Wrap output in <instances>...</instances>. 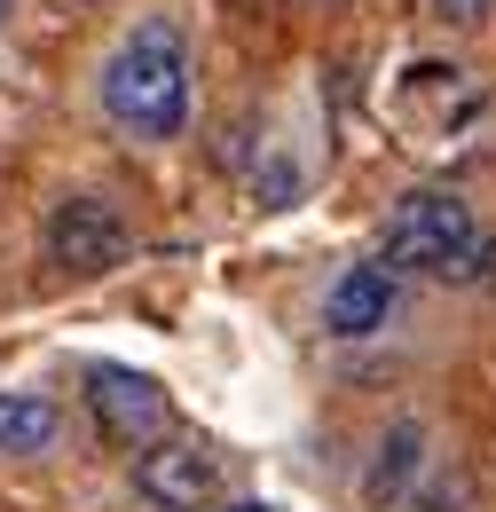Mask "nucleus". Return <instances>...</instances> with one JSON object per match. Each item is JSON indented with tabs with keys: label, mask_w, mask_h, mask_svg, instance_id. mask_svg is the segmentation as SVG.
Returning a JSON list of instances; mask_svg holds the SVG:
<instances>
[{
	"label": "nucleus",
	"mask_w": 496,
	"mask_h": 512,
	"mask_svg": "<svg viewBox=\"0 0 496 512\" xmlns=\"http://www.w3.org/2000/svg\"><path fill=\"white\" fill-rule=\"evenodd\" d=\"M103 111L142 142H174L189 127V48L166 16L134 24L103 64Z\"/></svg>",
	"instance_id": "obj_1"
},
{
	"label": "nucleus",
	"mask_w": 496,
	"mask_h": 512,
	"mask_svg": "<svg viewBox=\"0 0 496 512\" xmlns=\"http://www.w3.org/2000/svg\"><path fill=\"white\" fill-rule=\"evenodd\" d=\"M481 221H473V205L449 190H418L402 197L394 213H386V229H378V268H434L457 237H473Z\"/></svg>",
	"instance_id": "obj_2"
},
{
	"label": "nucleus",
	"mask_w": 496,
	"mask_h": 512,
	"mask_svg": "<svg viewBox=\"0 0 496 512\" xmlns=\"http://www.w3.org/2000/svg\"><path fill=\"white\" fill-rule=\"evenodd\" d=\"M126 253H134V229H126V213L111 197H63L48 213V260L71 268V276H103Z\"/></svg>",
	"instance_id": "obj_3"
},
{
	"label": "nucleus",
	"mask_w": 496,
	"mask_h": 512,
	"mask_svg": "<svg viewBox=\"0 0 496 512\" xmlns=\"http://www.w3.org/2000/svg\"><path fill=\"white\" fill-rule=\"evenodd\" d=\"M87 410H95L103 442H119V449H142L166 434V386L126 371V363H95L87 371Z\"/></svg>",
	"instance_id": "obj_4"
},
{
	"label": "nucleus",
	"mask_w": 496,
	"mask_h": 512,
	"mask_svg": "<svg viewBox=\"0 0 496 512\" xmlns=\"http://www.w3.org/2000/svg\"><path fill=\"white\" fill-rule=\"evenodd\" d=\"M213 457L205 442H182V434H158V442H142L134 457V497L150 512H205L213 505Z\"/></svg>",
	"instance_id": "obj_5"
},
{
	"label": "nucleus",
	"mask_w": 496,
	"mask_h": 512,
	"mask_svg": "<svg viewBox=\"0 0 496 512\" xmlns=\"http://www.w3.org/2000/svg\"><path fill=\"white\" fill-rule=\"evenodd\" d=\"M394 308H402L394 268L355 260V268H339V276H331V292H323V331H331V339H371V331L394 323Z\"/></svg>",
	"instance_id": "obj_6"
},
{
	"label": "nucleus",
	"mask_w": 496,
	"mask_h": 512,
	"mask_svg": "<svg viewBox=\"0 0 496 512\" xmlns=\"http://www.w3.org/2000/svg\"><path fill=\"white\" fill-rule=\"evenodd\" d=\"M418 481H426V426H386V442H378L371 473H363V497H371V512H402L410 497H418Z\"/></svg>",
	"instance_id": "obj_7"
},
{
	"label": "nucleus",
	"mask_w": 496,
	"mask_h": 512,
	"mask_svg": "<svg viewBox=\"0 0 496 512\" xmlns=\"http://www.w3.org/2000/svg\"><path fill=\"white\" fill-rule=\"evenodd\" d=\"M402 103H410V111H426V119H434V134L449 142L465 119H481V103H489V95H481V87H473L457 64H410V79H402Z\"/></svg>",
	"instance_id": "obj_8"
},
{
	"label": "nucleus",
	"mask_w": 496,
	"mask_h": 512,
	"mask_svg": "<svg viewBox=\"0 0 496 512\" xmlns=\"http://www.w3.org/2000/svg\"><path fill=\"white\" fill-rule=\"evenodd\" d=\"M56 402L48 394H0V457H40V449H56Z\"/></svg>",
	"instance_id": "obj_9"
},
{
	"label": "nucleus",
	"mask_w": 496,
	"mask_h": 512,
	"mask_svg": "<svg viewBox=\"0 0 496 512\" xmlns=\"http://www.w3.org/2000/svg\"><path fill=\"white\" fill-rule=\"evenodd\" d=\"M426 276H434V284H489V276H496V237H489V229L457 237V245H449Z\"/></svg>",
	"instance_id": "obj_10"
},
{
	"label": "nucleus",
	"mask_w": 496,
	"mask_h": 512,
	"mask_svg": "<svg viewBox=\"0 0 496 512\" xmlns=\"http://www.w3.org/2000/svg\"><path fill=\"white\" fill-rule=\"evenodd\" d=\"M292 197H300V158H292V150H268L260 174H252V205H260V213H284Z\"/></svg>",
	"instance_id": "obj_11"
},
{
	"label": "nucleus",
	"mask_w": 496,
	"mask_h": 512,
	"mask_svg": "<svg viewBox=\"0 0 496 512\" xmlns=\"http://www.w3.org/2000/svg\"><path fill=\"white\" fill-rule=\"evenodd\" d=\"M441 24H481V16H496V0H434Z\"/></svg>",
	"instance_id": "obj_12"
},
{
	"label": "nucleus",
	"mask_w": 496,
	"mask_h": 512,
	"mask_svg": "<svg viewBox=\"0 0 496 512\" xmlns=\"http://www.w3.org/2000/svg\"><path fill=\"white\" fill-rule=\"evenodd\" d=\"M229 512H268V505H229Z\"/></svg>",
	"instance_id": "obj_13"
},
{
	"label": "nucleus",
	"mask_w": 496,
	"mask_h": 512,
	"mask_svg": "<svg viewBox=\"0 0 496 512\" xmlns=\"http://www.w3.org/2000/svg\"><path fill=\"white\" fill-rule=\"evenodd\" d=\"M8 8H16V0H0V24H8Z\"/></svg>",
	"instance_id": "obj_14"
}]
</instances>
